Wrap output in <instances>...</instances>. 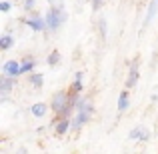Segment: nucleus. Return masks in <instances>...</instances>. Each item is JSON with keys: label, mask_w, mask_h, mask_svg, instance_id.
Here are the masks:
<instances>
[{"label": "nucleus", "mask_w": 158, "mask_h": 154, "mask_svg": "<svg viewBox=\"0 0 158 154\" xmlns=\"http://www.w3.org/2000/svg\"><path fill=\"white\" fill-rule=\"evenodd\" d=\"M64 20H66V12H64V8H62V6H54L52 10L48 12V16H46V26L50 28V30H56V28L60 26Z\"/></svg>", "instance_id": "f257e3e1"}, {"label": "nucleus", "mask_w": 158, "mask_h": 154, "mask_svg": "<svg viewBox=\"0 0 158 154\" xmlns=\"http://www.w3.org/2000/svg\"><path fill=\"white\" fill-rule=\"evenodd\" d=\"M66 104H68V94L66 92H58L56 96H54V100H52V110L58 112V114H64V112L68 110Z\"/></svg>", "instance_id": "f03ea898"}, {"label": "nucleus", "mask_w": 158, "mask_h": 154, "mask_svg": "<svg viewBox=\"0 0 158 154\" xmlns=\"http://www.w3.org/2000/svg\"><path fill=\"white\" fill-rule=\"evenodd\" d=\"M136 80H138V62H130V74H128V80H126V86L128 88H132V86L136 84Z\"/></svg>", "instance_id": "7ed1b4c3"}, {"label": "nucleus", "mask_w": 158, "mask_h": 154, "mask_svg": "<svg viewBox=\"0 0 158 154\" xmlns=\"http://www.w3.org/2000/svg\"><path fill=\"white\" fill-rule=\"evenodd\" d=\"M4 74L6 76H16V74H20V66L16 60H8L6 64H4Z\"/></svg>", "instance_id": "20e7f679"}, {"label": "nucleus", "mask_w": 158, "mask_h": 154, "mask_svg": "<svg viewBox=\"0 0 158 154\" xmlns=\"http://www.w3.org/2000/svg\"><path fill=\"white\" fill-rule=\"evenodd\" d=\"M156 12H158V0H150V6H148V14H146V18H144V26H148V24L154 20Z\"/></svg>", "instance_id": "39448f33"}, {"label": "nucleus", "mask_w": 158, "mask_h": 154, "mask_svg": "<svg viewBox=\"0 0 158 154\" xmlns=\"http://www.w3.org/2000/svg\"><path fill=\"white\" fill-rule=\"evenodd\" d=\"M12 84H14V82H12V78L10 76H4L2 78V84H0V96H6V94L12 90Z\"/></svg>", "instance_id": "423d86ee"}, {"label": "nucleus", "mask_w": 158, "mask_h": 154, "mask_svg": "<svg viewBox=\"0 0 158 154\" xmlns=\"http://www.w3.org/2000/svg\"><path fill=\"white\" fill-rule=\"evenodd\" d=\"M90 114H92V110H84V112H78V116H76V120H74V126L76 128H80L82 124L86 122V120L90 118Z\"/></svg>", "instance_id": "0eeeda50"}, {"label": "nucleus", "mask_w": 158, "mask_h": 154, "mask_svg": "<svg viewBox=\"0 0 158 154\" xmlns=\"http://www.w3.org/2000/svg\"><path fill=\"white\" fill-rule=\"evenodd\" d=\"M28 26H32V30H44L46 24H44L38 16H32V18H28Z\"/></svg>", "instance_id": "6e6552de"}, {"label": "nucleus", "mask_w": 158, "mask_h": 154, "mask_svg": "<svg viewBox=\"0 0 158 154\" xmlns=\"http://www.w3.org/2000/svg\"><path fill=\"white\" fill-rule=\"evenodd\" d=\"M32 114L34 116H44L46 114V104H34V106H32Z\"/></svg>", "instance_id": "1a4fd4ad"}, {"label": "nucleus", "mask_w": 158, "mask_h": 154, "mask_svg": "<svg viewBox=\"0 0 158 154\" xmlns=\"http://www.w3.org/2000/svg\"><path fill=\"white\" fill-rule=\"evenodd\" d=\"M126 106H128V92H122L120 94V100H118V110L120 112L126 110Z\"/></svg>", "instance_id": "9d476101"}, {"label": "nucleus", "mask_w": 158, "mask_h": 154, "mask_svg": "<svg viewBox=\"0 0 158 154\" xmlns=\"http://www.w3.org/2000/svg\"><path fill=\"white\" fill-rule=\"evenodd\" d=\"M30 68H34V58H28V60L22 62V66H20V74H22V72H28Z\"/></svg>", "instance_id": "9b49d317"}, {"label": "nucleus", "mask_w": 158, "mask_h": 154, "mask_svg": "<svg viewBox=\"0 0 158 154\" xmlns=\"http://www.w3.org/2000/svg\"><path fill=\"white\" fill-rule=\"evenodd\" d=\"M10 46H12V38L10 36H2V38H0V48H2V50H8Z\"/></svg>", "instance_id": "f8f14e48"}, {"label": "nucleus", "mask_w": 158, "mask_h": 154, "mask_svg": "<svg viewBox=\"0 0 158 154\" xmlns=\"http://www.w3.org/2000/svg\"><path fill=\"white\" fill-rule=\"evenodd\" d=\"M42 74H34V76L30 78V82H32V86H34V88H40V86H42Z\"/></svg>", "instance_id": "ddd939ff"}, {"label": "nucleus", "mask_w": 158, "mask_h": 154, "mask_svg": "<svg viewBox=\"0 0 158 154\" xmlns=\"http://www.w3.org/2000/svg\"><path fill=\"white\" fill-rule=\"evenodd\" d=\"M66 130H68V120H60V122H58V126H56V132H58V134H64V132Z\"/></svg>", "instance_id": "4468645a"}, {"label": "nucleus", "mask_w": 158, "mask_h": 154, "mask_svg": "<svg viewBox=\"0 0 158 154\" xmlns=\"http://www.w3.org/2000/svg\"><path fill=\"white\" fill-rule=\"evenodd\" d=\"M58 60H60V52L58 50H54L50 56H48V64L50 66H54V64H58Z\"/></svg>", "instance_id": "2eb2a0df"}, {"label": "nucleus", "mask_w": 158, "mask_h": 154, "mask_svg": "<svg viewBox=\"0 0 158 154\" xmlns=\"http://www.w3.org/2000/svg\"><path fill=\"white\" fill-rule=\"evenodd\" d=\"M140 134H142V126H138V128H134V130L130 132V138H140Z\"/></svg>", "instance_id": "dca6fc26"}, {"label": "nucleus", "mask_w": 158, "mask_h": 154, "mask_svg": "<svg viewBox=\"0 0 158 154\" xmlns=\"http://www.w3.org/2000/svg\"><path fill=\"white\" fill-rule=\"evenodd\" d=\"M34 2H36V0H26V2H24V6H26V8H32V6H34Z\"/></svg>", "instance_id": "f3484780"}, {"label": "nucleus", "mask_w": 158, "mask_h": 154, "mask_svg": "<svg viewBox=\"0 0 158 154\" xmlns=\"http://www.w3.org/2000/svg\"><path fill=\"white\" fill-rule=\"evenodd\" d=\"M92 4H94V10H98V8H100V6H102V0H94V2H92Z\"/></svg>", "instance_id": "a211bd4d"}, {"label": "nucleus", "mask_w": 158, "mask_h": 154, "mask_svg": "<svg viewBox=\"0 0 158 154\" xmlns=\"http://www.w3.org/2000/svg\"><path fill=\"white\" fill-rule=\"evenodd\" d=\"M0 8H2V10H4V12H6V10H8V8H10V4H8V2H4V4H2V6H0Z\"/></svg>", "instance_id": "6ab92c4d"}, {"label": "nucleus", "mask_w": 158, "mask_h": 154, "mask_svg": "<svg viewBox=\"0 0 158 154\" xmlns=\"http://www.w3.org/2000/svg\"><path fill=\"white\" fill-rule=\"evenodd\" d=\"M50 2H52V4H54V2H56V0H50Z\"/></svg>", "instance_id": "aec40b11"}]
</instances>
